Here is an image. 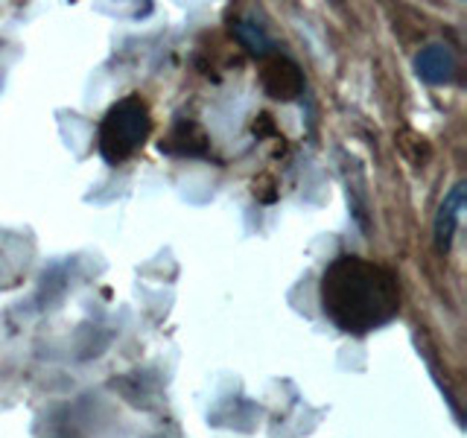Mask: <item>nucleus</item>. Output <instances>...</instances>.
<instances>
[{
    "instance_id": "obj_1",
    "label": "nucleus",
    "mask_w": 467,
    "mask_h": 438,
    "mask_svg": "<svg viewBox=\"0 0 467 438\" xmlns=\"http://www.w3.org/2000/svg\"><path fill=\"white\" fill-rule=\"evenodd\" d=\"M321 310L345 333H371L400 310V284L391 269L359 255H339L321 275Z\"/></svg>"
},
{
    "instance_id": "obj_2",
    "label": "nucleus",
    "mask_w": 467,
    "mask_h": 438,
    "mask_svg": "<svg viewBox=\"0 0 467 438\" xmlns=\"http://www.w3.org/2000/svg\"><path fill=\"white\" fill-rule=\"evenodd\" d=\"M152 135V114L140 94L117 99L99 123V155L106 164L117 167L129 161Z\"/></svg>"
},
{
    "instance_id": "obj_3",
    "label": "nucleus",
    "mask_w": 467,
    "mask_h": 438,
    "mask_svg": "<svg viewBox=\"0 0 467 438\" xmlns=\"http://www.w3.org/2000/svg\"><path fill=\"white\" fill-rule=\"evenodd\" d=\"M260 85L272 99H296L304 91V73L301 68L292 62L289 56L281 53H269L263 56V65H260Z\"/></svg>"
},
{
    "instance_id": "obj_4",
    "label": "nucleus",
    "mask_w": 467,
    "mask_h": 438,
    "mask_svg": "<svg viewBox=\"0 0 467 438\" xmlns=\"http://www.w3.org/2000/svg\"><path fill=\"white\" fill-rule=\"evenodd\" d=\"M161 152L175 158H204L211 152V138L196 120H179L161 138Z\"/></svg>"
},
{
    "instance_id": "obj_5",
    "label": "nucleus",
    "mask_w": 467,
    "mask_h": 438,
    "mask_svg": "<svg viewBox=\"0 0 467 438\" xmlns=\"http://www.w3.org/2000/svg\"><path fill=\"white\" fill-rule=\"evenodd\" d=\"M464 196H467V184L459 182L447 193V199L441 202V208H438V214H435V245H438V252H450L452 240H456V231L462 225V214H464Z\"/></svg>"
},
{
    "instance_id": "obj_6",
    "label": "nucleus",
    "mask_w": 467,
    "mask_h": 438,
    "mask_svg": "<svg viewBox=\"0 0 467 438\" xmlns=\"http://www.w3.org/2000/svg\"><path fill=\"white\" fill-rule=\"evenodd\" d=\"M415 68L420 73V79H427L432 85H444L452 79V73H456V56H452L444 44H432V47L420 50Z\"/></svg>"
},
{
    "instance_id": "obj_7",
    "label": "nucleus",
    "mask_w": 467,
    "mask_h": 438,
    "mask_svg": "<svg viewBox=\"0 0 467 438\" xmlns=\"http://www.w3.org/2000/svg\"><path fill=\"white\" fill-rule=\"evenodd\" d=\"M237 38H240L243 47L252 50V53H260V56L272 53V38L254 24H237Z\"/></svg>"
},
{
    "instance_id": "obj_8",
    "label": "nucleus",
    "mask_w": 467,
    "mask_h": 438,
    "mask_svg": "<svg viewBox=\"0 0 467 438\" xmlns=\"http://www.w3.org/2000/svg\"><path fill=\"white\" fill-rule=\"evenodd\" d=\"M269 120H272L269 114H260V123H254V131H257V135H266V131H272V129H275Z\"/></svg>"
}]
</instances>
